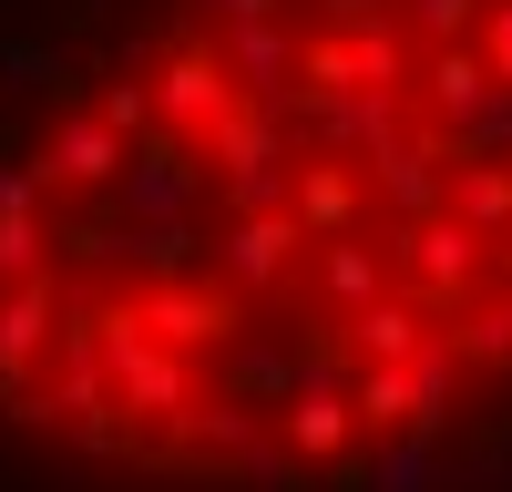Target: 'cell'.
<instances>
[{
  "mask_svg": "<svg viewBox=\"0 0 512 492\" xmlns=\"http://www.w3.org/2000/svg\"><path fill=\"white\" fill-rule=\"evenodd\" d=\"M0 441L62 492H512V0H82L11 52Z\"/></svg>",
  "mask_w": 512,
  "mask_h": 492,
  "instance_id": "6da1fadb",
  "label": "cell"
}]
</instances>
